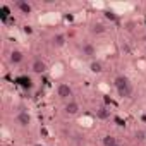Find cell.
I'll use <instances>...</instances> for the list:
<instances>
[{
	"mask_svg": "<svg viewBox=\"0 0 146 146\" xmlns=\"http://www.w3.org/2000/svg\"><path fill=\"white\" fill-rule=\"evenodd\" d=\"M16 7H17V9H19L23 14H31V11H33L31 4L24 2V0H17V2H16Z\"/></svg>",
	"mask_w": 146,
	"mask_h": 146,
	"instance_id": "cell-11",
	"label": "cell"
},
{
	"mask_svg": "<svg viewBox=\"0 0 146 146\" xmlns=\"http://www.w3.org/2000/svg\"><path fill=\"white\" fill-rule=\"evenodd\" d=\"M136 139L137 141H144L146 139V131H137L136 132Z\"/></svg>",
	"mask_w": 146,
	"mask_h": 146,
	"instance_id": "cell-22",
	"label": "cell"
},
{
	"mask_svg": "<svg viewBox=\"0 0 146 146\" xmlns=\"http://www.w3.org/2000/svg\"><path fill=\"white\" fill-rule=\"evenodd\" d=\"M81 53H83L84 57H95V55H96V48H95L91 43H84V45L81 46Z\"/></svg>",
	"mask_w": 146,
	"mask_h": 146,
	"instance_id": "cell-9",
	"label": "cell"
},
{
	"mask_svg": "<svg viewBox=\"0 0 146 146\" xmlns=\"http://www.w3.org/2000/svg\"><path fill=\"white\" fill-rule=\"evenodd\" d=\"M2 136H4V139H5V141H7V139H9V131H7V129H5V127H4V129H2Z\"/></svg>",
	"mask_w": 146,
	"mask_h": 146,
	"instance_id": "cell-23",
	"label": "cell"
},
{
	"mask_svg": "<svg viewBox=\"0 0 146 146\" xmlns=\"http://www.w3.org/2000/svg\"><path fill=\"white\" fill-rule=\"evenodd\" d=\"M108 117H110V110H108V107L100 105V107L96 108V119H100V120H107Z\"/></svg>",
	"mask_w": 146,
	"mask_h": 146,
	"instance_id": "cell-10",
	"label": "cell"
},
{
	"mask_svg": "<svg viewBox=\"0 0 146 146\" xmlns=\"http://www.w3.org/2000/svg\"><path fill=\"white\" fill-rule=\"evenodd\" d=\"M60 21V14L58 12H45L40 16V23L41 24H57Z\"/></svg>",
	"mask_w": 146,
	"mask_h": 146,
	"instance_id": "cell-3",
	"label": "cell"
},
{
	"mask_svg": "<svg viewBox=\"0 0 146 146\" xmlns=\"http://www.w3.org/2000/svg\"><path fill=\"white\" fill-rule=\"evenodd\" d=\"M91 5H93L95 9H98V11H102V9H107V7H108V4H107V2H103V0H93Z\"/></svg>",
	"mask_w": 146,
	"mask_h": 146,
	"instance_id": "cell-17",
	"label": "cell"
},
{
	"mask_svg": "<svg viewBox=\"0 0 146 146\" xmlns=\"http://www.w3.org/2000/svg\"><path fill=\"white\" fill-rule=\"evenodd\" d=\"M64 72H65V69H64V64H62V62H55V64L52 65V69H50V74H52L53 79L62 78V76H64Z\"/></svg>",
	"mask_w": 146,
	"mask_h": 146,
	"instance_id": "cell-5",
	"label": "cell"
},
{
	"mask_svg": "<svg viewBox=\"0 0 146 146\" xmlns=\"http://www.w3.org/2000/svg\"><path fill=\"white\" fill-rule=\"evenodd\" d=\"M16 122H17L21 127H28V125L31 124V115H29L28 112H19V113L16 115Z\"/></svg>",
	"mask_w": 146,
	"mask_h": 146,
	"instance_id": "cell-7",
	"label": "cell"
},
{
	"mask_svg": "<svg viewBox=\"0 0 146 146\" xmlns=\"http://www.w3.org/2000/svg\"><path fill=\"white\" fill-rule=\"evenodd\" d=\"M98 90H100L102 93H108V91H110V86H108L107 83H100V84H98Z\"/></svg>",
	"mask_w": 146,
	"mask_h": 146,
	"instance_id": "cell-21",
	"label": "cell"
},
{
	"mask_svg": "<svg viewBox=\"0 0 146 146\" xmlns=\"http://www.w3.org/2000/svg\"><path fill=\"white\" fill-rule=\"evenodd\" d=\"M90 70L93 72V74H100V72L103 70V65H102V62H100V60H93V62L90 64Z\"/></svg>",
	"mask_w": 146,
	"mask_h": 146,
	"instance_id": "cell-13",
	"label": "cell"
},
{
	"mask_svg": "<svg viewBox=\"0 0 146 146\" xmlns=\"http://www.w3.org/2000/svg\"><path fill=\"white\" fill-rule=\"evenodd\" d=\"M113 84H115V90H117L119 96H122V98H129V96L132 95V84H131V81H129L127 76H122V74L117 76L115 81H113Z\"/></svg>",
	"mask_w": 146,
	"mask_h": 146,
	"instance_id": "cell-1",
	"label": "cell"
},
{
	"mask_svg": "<svg viewBox=\"0 0 146 146\" xmlns=\"http://www.w3.org/2000/svg\"><path fill=\"white\" fill-rule=\"evenodd\" d=\"M79 125H81V127H91V125H93V117H91V115H83V117H79Z\"/></svg>",
	"mask_w": 146,
	"mask_h": 146,
	"instance_id": "cell-15",
	"label": "cell"
},
{
	"mask_svg": "<svg viewBox=\"0 0 146 146\" xmlns=\"http://www.w3.org/2000/svg\"><path fill=\"white\" fill-rule=\"evenodd\" d=\"M136 67H137L141 72H146V60H144V58H137V62H136Z\"/></svg>",
	"mask_w": 146,
	"mask_h": 146,
	"instance_id": "cell-19",
	"label": "cell"
},
{
	"mask_svg": "<svg viewBox=\"0 0 146 146\" xmlns=\"http://www.w3.org/2000/svg\"><path fill=\"white\" fill-rule=\"evenodd\" d=\"M113 144H117V139L113 136H105L103 137V146H113Z\"/></svg>",
	"mask_w": 146,
	"mask_h": 146,
	"instance_id": "cell-18",
	"label": "cell"
},
{
	"mask_svg": "<svg viewBox=\"0 0 146 146\" xmlns=\"http://www.w3.org/2000/svg\"><path fill=\"white\" fill-rule=\"evenodd\" d=\"M108 7L115 12V14H125V12H129V11H132V4H127V2H112V4H108Z\"/></svg>",
	"mask_w": 146,
	"mask_h": 146,
	"instance_id": "cell-2",
	"label": "cell"
},
{
	"mask_svg": "<svg viewBox=\"0 0 146 146\" xmlns=\"http://www.w3.org/2000/svg\"><path fill=\"white\" fill-rule=\"evenodd\" d=\"M52 43H53V46L60 48V46L65 45V36H64V35H55V36L52 38Z\"/></svg>",
	"mask_w": 146,
	"mask_h": 146,
	"instance_id": "cell-14",
	"label": "cell"
},
{
	"mask_svg": "<svg viewBox=\"0 0 146 146\" xmlns=\"http://www.w3.org/2000/svg\"><path fill=\"white\" fill-rule=\"evenodd\" d=\"M57 95H58V98L67 100V98H70V96H72V90H70V86H69V84L60 83V84L57 86Z\"/></svg>",
	"mask_w": 146,
	"mask_h": 146,
	"instance_id": "cell-4",
	"label": "cell"
},
{
	"mask_svg": "<svg viewBox=\"0 0 146 146\" xmlns=\"http://www.w3.org/2000/svg\"><path fill=\"white\" fill-rule=\"evenodd\" d=\"M64 110H65V113H69V115H76V113L79 112V103H78V102H69Z\"/></svg>",
	"mask_w": 146,
	"mask_h": 146,
	"instance_id": "cell-12",
	"label": "cell"
},
{
	"mask_svg": "<svg viewBox=\"0 0 146 146\" xmlns=\"http://www.w3.org/2000/svg\"><path fill=\"white\" fill-rule=\"evenodd\" d=\"M23 58H24V55H23V52H21V50H12V52H11V55H9V60H11V64H12V65L21 64V62H23Z\"/></svg>",
	"mask_w": 146,
	"mask_h": 146,
	"instance_id": "cell-8",
	"label": "cell"
},
{
	"mask_svg": "<svg viewBox=\"0 0 146 146\" xmlns=\"http://www.w3.org/2000/svg\"><path fill=\"white\" fill-rule=\"evenodd\" d=\"M35 146H41V144H35Z\"/></svg>",
	"mask_w": 146,
	"mask_h": 146,
	"instance_id": "cell-25",
	"label": "cell"
},
{
	"mask_svg": "<svg viewBox=\"0 0 146 146\" xmlns=\"http://www.w3.org/2000/svg\"><path fill=\"white\" fill-rule=\"evenodd\" d=\"M91 31H93L95 35H102V33H105V24H103V23H95V24L91 26Z\"/></svg>",
	"mask_w": 146,
	"mask_h": 146,
	"instance_id": "cell-16",
	"label": "cell"
},
{
	"mask_svg": "<svg viewBox=\"0 0 146 146\" xmlns=\"http://www.w3.org/2000/svg\"><path fill=\"white\" fill-rule=\"evenodd\" d=\"M70 65H72V67H74L76 70H79V72L83 70V64H81V62H79L78 58H74V60H72V62H70Z\"/></svg>",
	"mask_w": 146,
	"mask_h": 146,
	"instance_id": "cell-20",
	"label": "cell"
},
{
	"mask_svg": "<svg viewBox=\"0 0 146 146\" xmlns=\"http://www.w3.org/2000/svg\"><path fill=\"white\" fill-rule=\"evenodd\" d=\"M113 146H120V144H119V143H117V144H113Z\"/></svg>",
	"mask_w": 146,
	"mask_h": 146,
	"instance_id": "cell-24",
	"label": "cell"
},
{
	"mask_svg": "<svg viewBox=\"0 0 146 146\" xmlns=\"http://www.w3.org/2000/svg\"><path fill=\"white\" fill-rule=\"evenodd\" d=\"M31 69H33V72L35 74H43V72H46V64L41 60V58H35L33 60V64H31Z\"/></svg>",
	"mask_w": 146,
	"mask_h": 146,
	"instance_id": "cell-6",
	"label": "cell"
}]
</instances>
